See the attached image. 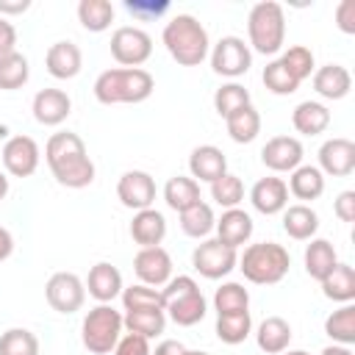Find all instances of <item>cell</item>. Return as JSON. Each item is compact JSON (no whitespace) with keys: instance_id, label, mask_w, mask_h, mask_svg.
I'll return each mask as SVG.
<instances>
[{"instance_id":"37","label":"cell","mask_w":355,"mask_h":355,"mask_svg":"<svg viewBox=\"0 0 355 355\" xmlns=\"http://www.w3.org/2000/svg\"><path fill=\"white\" fill-rule=\"evenodd\" d=\"M214 225H216L214 208L208 202H202V200L180 214V230L189 239H208V233L214 230Z\"/></svg>"},{"instance_id":"52","label":"cell","mask_w":355,"mask_h":355,"mask_svg":"<svg viewBox=\"0 0 355 355\" xmlns=\"http://www.w3.org/2000/svg\"><path fill=\"white\" fill-rule=\"evenodd\" d=\"M11 252H14V236H11V230H8V227H3V225H0V263H3V261H8V258H11Z\"/></svg>"},{"instance_id":"25","label":"cell","mask_w":355,"mask_h":355,"mask_svg":"<svg viewBox=\"0 0 355 355\" xmlns=\"http://www.w3.org/2000/svg\"><path fill=\"white\" fill-rule=\"evenodd\" d=\"M291 125L302 136H319L330 128V108L319 100H302L291 111Z\"/></svg>"},{"instance_id":"15","label":"cell","mask_w":355,"mask_h":355,"mask_svg":"<svg viewBox=\"0 0 355 355\" xmlns=\"http://www.w3.org/2000/svg\"><path fill=\"white\" fill-rule=\"evenodd\" d=\"M302 141L297 136H272L263 147H261V161L266 169L272 172H294L302 164Z\"/></svg>"},{"instance_id":"20","label":"cell","mask_w":355,"mask_h":355,"mask_svg":"<svg viewBox=\"0 0 355 355\" xmlns=\"http://www.w3.org/2000/svg\"><path fill=\"white\" fill-rule=\"evenodd\" d=\"M83 286H86L89 297H94L97 302H114L122 294V288H125L122 272L114 263H108V261H97L89 269V277H86Z\"/></svg>"},{"instance_id":"31","label":"cell","mask_w":355,"mask_h":355,"mask_svg":"<svg viewBox=\"0 0 355 355\" xmlns=\"http://www.w3.org/2000/svg\"><path fill=\"white\" fill-rule=\"evenodd\" d=\"M122 327L133 336H141V338H155L164 333L166 327V313L161 308H144V311H125L122 316Z\"/></svg>"},{"instance_id":"14","label":"cell","mask_w":355,"mask_h":355,"mask_svg":"<svg viewBox=\"0 0 355 355\" xmlns=\"http://www.w3.org/2000/svg\"><path fill=\"white\" fill-rule=\"evenodd\" d=\"M133 272L139 283L161 288L172 280V255L164 247H141L133 258Z\"/></svg>"},{"instance_id":"3","label":"cell","mask_w":355,"mask_h":355,"mask_svg":"<svg viewBox=\"0 0 355 355\" xmlns=\"http://www.w3.org/2000/svg\"><path fill=\"white\" fill-rule=\"evenodd\" d=\"M164 47L180 67H200L211 53V39L205 25L191 14H175L164 25Z\"/></svg>"},{"instance_id":"33","label":"cell","mask_w":355,"mask_h":355,"mask_svg":"<svg viewBox=\"0 0 355 355\" xmlns=\"http://www.w3.org/2000/svg\"><path fill=\"white\" fill-rule=\"evenodd\" d=\"M322 294L333 302H352L355 300V269L349 263H336V269L322 280Z\"/></svg>"},{"instance_id":"27","label":"cell","mask_w":355,"mask_h":355,"mask_svg":"<svg viewBox=\"0 0 355 355\" xmlns=\"http://www.w3.org/2000/svg\"><path fill=\"white\" fill-rule=\"evenodd\" d=\"M291 324L283 316H266L255 330V344L266 355H280L291 344Z\"/></svg>"},{"instance_id":"54","label":"cell","mask_w":355,"mask_h":355,"mask_svg":"<svg viewBox=\"0 0 355 355\" xmlns=\"http://www.w3.org/2000/svg\"><path fill=\"white\" fill-rule=\"evenodd\" d=\"M319 355H352V349H349V347H341V344H330V347H324Z\"/></svg>"},{"instance_id":"2","label":"cell","mask_w":355,"mask_h":355,"mask_svg":"<svg viewBox=\"0 0 355 355\" xmlns=\"http://www.w3.org/2000/svg\"><path fill=\"white\" fill-rule=\"evenodd\" d=\"M155 89V78L141 67H114L97 75L94 97L103 105H133L144 103Z\"/></svg>"},{"instance_id":"26","label":"cell","mask_w":355,"mask_h":355,"mask_svg":"<svg viewBox=\"0 0 355 355\" xmlns=\"http://www.w3.org/2000/svg\"><path fill=\"white\" fill-rule=\"evenodd\" d=\"M283 230L294 241H311V239H316V230H319V214L311 205H305V202L286 205V211H283Z\"/></svg>"},{"instance_id":"32","label":"cell","mask_w":355,"mask_h":355,"mask_svg":"<svg viewBox=\"0 0 355 355\" xmlns=\"http://www.w3.org/2000/svg\"><path fill=\"white\" fill-rule=\"evenodd\" d=\"M225 128H227V136L236 141V144H250L258 139L261 133V114L255 111V105H244L239 111H233L230 116H225Z\"/></svg>"},{"instance_id":"29","label":"cell","mask_w":355,"mask_h":355,"mask_svg":"<svg viewBox=\"0 0 355 355\" xmlns=\"http://www.w3.org/2000/svg\"><path fill=\"white\" fill-rule=\"evenodd\" d=\"M288 194H294L297 200H319L324 194V175L319 172V166L313 164H300L291 178H288Z\"/></svg>"},{"instance_id":"18","label":"cell","mask_w":355,"mask_h":355,"mask_svg":"<svg viewBox=\"0 0 355 355\" xmlns=\"http://www.w3.org/2000/svg\"><path fill=\"white\" fill-rule=\"evenodd\" d=\"M250 202L263 216L283 214L286 205H288V186H286V180L275 178V175H266V178L255 180L252 189H250Z\"/></svg>"},{"instance_id":"34","label":"cell","mask_w":355,"mask_h":355,"mask_svg":"<svg viewBox=\"0 0 355 355\" xmlns=\"http://www.w3.org/2000/svg\"><path fill=\"white\" fill-rule=\"evenodd\" d=\"M324 333L333 338V344L352 347L355 344V305L344 302L338 311H333L324 319Z\"/></svg>"},{"instance_id":"47","label":"cell","mask_w":355,"mask_h":355,"mask_svg":"<svg viewBox=\"0 0 355 355\" xmlns=\"http://www.w3.org/2000/svg\"><path fill=\"white\" fill-rule=\"evenodd\" d=\"M125 11L133 14L136 19H153L169 11V3H141V0H125Z\"/></svg>"},{"instance_id":"21","label":"cell","mask_w":355,"mask_h":355,"mask_svg":"<svg viewBox=\"0 0 355 355\" xmlns=\"http://www.w3.org/2000/svg\"><path fill=\"white\" fill-rule=\"evenodd\" d=\"M44 67L55 80H72L83 67V53L75 42H55L47 47Z\"/></svg>"},{"instance_id":"38","label":"cell","mask_w":355,"mask_h":355,"mask_svg":"<svg viewBox=\"0 0 355 355\" xmlns=\"http://www.w3.org/2000/svg\"><path fill=\"white\" fill-rule=\"evenodd\" d=\"M214 311H216V316L250 311V291H247L241 283H233V280L222 283V286L214 291Z\"/></svg>"},{"instance_id":"53","label":"cell","mask_w":355,"mask_h":355,"mask_svg":"<svg viewBox=\"0 0 355 355\" xmlns=\"http://www.w3.org/2000/svg\"><path fill=\"white\" fill-rule=\"evenodd\" d=\"M28 8H31V0H17V3L0 0V17H3V14H25Z\"/></svg>"},{"instance_id":"57","label":"cell","mask_w":355,"mask_h":355,"mask_svg":"<svg viewBox=\"0 0 355 355\" xmlns=\"http://www.w3.org/2000/svg\"><path fill=\"white\" fill-rule=\"evenodd\" d=\"M186 355H208V352H202V349H186Z\"/></svg>"},{"instance_id":"48","label":"cell","mask_w":355,"mask_h":355,"mask_svg":"<svg viewBox=\"0 0 355 355\" xmlns=\"http://www.w3.org/2000/svg\"><path fill=\"white\" fill-rule=\"evenodd\" d=\"M336 28L347 36L355 33V0H341L336 6Z\"/></svg>"},{"instance_id":"45","label":"cell","mask_w":355,"mask_h":355,"mask_svg":"<svg viewBox=\"0 0 355 355\" xmlns=\"http://www.w3.org/2000/svg\"><path fill=\"white\" fill-rule=\"evenodd\" d=\"M261 80H263V86L272 92V94H277V97H286V94H294L297 89H300V83L291 78V72L277 61V58H272L266 67H263V75H261Z\"/></svg>"},{"instance_id":"23","label":"cell","mask_w":355,"mask_h":355,"mask_svg":"<svg viewBox=\"0 0 355 355\" xmlns=\"http://www.w3.org/2000/svg\"><path fill=\"white\" fill-rule=\"evenodd\" d=\"M130 239L139 247H161L166 239V216L158 208L136 211L130 219Z\"/></svg>"},{"instance_id":"42","label":"cell","mask_w":355,"mask_h":355,"mask_svg":"<svg viewBox=\"0 0 355 355\" xmlns=\"http://www.w3.org/2000/svg\"><path fill=\"white\" fill-rule=\"evenodd\" d=\"M211 200L216 205H222L225 211L227 208H239L241 200H244V183H241V178H236L233 172H225L219 180L211 183Z\"/></svg>"},{"instance_id":"41","label":"cell","mask_w":355,"mask_h":355,"mask_svg":"<svg viewBox=\"0 0 355 355\" xmlns=\"http://www.w3.org/2000/svg\"><path fill=\"white\" fill-rule=\"evenodd\" d=\"M277 61H280V64H283V67L291 72V78H294L297 83H302L305 78H311V75H313V69H316L313 50H308L305 44H294V47L283 50Z\"/></svg>"},{"instance_id":"5","label":"cell","mask_w":355,"mask_h":355,"mask_svg":"<svg viewBox=\"0 0 355 355\" xmlns=\"http://www.w3.org/2000/svg\"><path fill=\"white\" fill-rule=\"evenodd\" d=\"M247 36L250 50L261 55H277L286 42V11L275 0H261L250 8L247 17Z\"/></svg>"},{"instance_id":"55","label":"cell","mask_w":355,"mask_h":355,"mask_svg":"<svg viewBox=\"0 0 355 355\" xmlns=\"http://www.w3.org/2000/svg\"><path fill=\"white\" fill-rule=\"evenodd\" d=\"M6 194H8V175L0 169V202L6 200Z\"/></svg>"},{"instance_id":"35","label":"cell","mask_w":355,"mask_h":355,"mask_svg":"<svg viewBox=\"0 0 355 355\" xmlns=\"http://www.w3.org/2000/svg\"><path fill=\"white\" fill-rule=\"evenodd\" d=\"M214 333L222 344H241L247 341V336L252 333V316L250 311H241V313H225V316H216V324H214Z\"/></svg>"},{"instance_id":"36","label":"cell","mask_w":355,"mask_h":355,"mask_svg":"<svg viewBox=\"0 0 355 355\" xmlns=\"http://www.w3.org/2000/svg\"><path fill=\"white\" fill-rule=\"evenodd\" d=\"M78 22L92 33H103L114 22V6L108 0H80L78 3Z\"/></svg>"},{"instance_id":"12","label":"cell","mask_w":355,"mask_h":355,"mask_svg":"<svg viewBox=\"0 0 355 355\" xmlns=\"http://www.w3.org/2000/svg\"><path fill=\"white\" fill-rule=\"evenodd\" d=\"M3 169L11 175V178H31L36 169H39V161H42V150L36 144V139L31 136H11L6 144H3Z\"/></svg>"},{"instance_id":"51","label":"cell","mask_w":355,"mask_h":355,"mask_svg":"<svg viewBox=\"0 0 355 355\" xmlns=\"http://www.w3.org/2000/svg\"><path fill=\"white\" fill-rule=\"evenodd\" d=\"M150 355H186V347L180 341H175V338H164Z\"/></svg>"},{"instance_id":"56","label":"cell","mask_w":355,"mask_h":355,"mask_svg":"<svg viewBox=\"0 0 355 355\" xmlns=\"http://www.w3.org/2000/svg\"><path fill=\"white\" fill-rule=\"evenodd\" d=\"M280 355H311V352H305V349H286V352H280Z\"/></svg>"},{"instance_id":"50","label":"cell","mask_w":355,"mask_h":355,"mask_svg":"<svg viewBox=\"0 0 355 355\" xmlns=\"http://www.w3.org/2000/svg\"><path fill=\"white\" fill-rule=\"evenodd\" d=\"M14 50H17V28L6 17H0V55L14 53Z\"/></svg>"},{"instance_id":"17","label":"cell","mask_w":355,"mask_h":355,"mask_svg":"<svg viewBox=\"0 0 355 355\" xmlns=\"http://www.w3.org/2000/svg\"><path fill=\"white\" fill-rule=\"evenodd\" d=\"M31 111H33V119L39 125L55 128V125L67 122V116L72 114V100L64 89H39L33 94Z\"/></svg>"},{"instance_id":"46","label":"cell","mask_w":355,"mask_h":355,"mask_svg":"<svg viewBox=\"0 0 355 355\" xmlns=\"http://www.w3.org/2000/svg\"><path fill=\"white\" fill-rule=\"evenodd\" d=\"M150 341L141 338V336H133V333H122V338L116 341L114 352L111 355H150Z\"/></svg>"},{"instance_id":"39","label":"cell","mask_w":355,"mask_h":355,"mask_svg":"<svg viewBox=\"0 0 355 355\" xmlns=\"http://www.w3.org/2000/svg\"><path fill=\"white\" fill-rule=\"evenodd\" d=\"M28 78H31V67H28V58L19 50L0 55V89L3 92L22 89L28 83Z\"/></svg>"},{"instance_id":"11","label":"cell","mask_w":355,"mask_h":355,"mask_svg":"<svg viewBox=\"0 0 355 355\" xmlns=\"http://www.w3.org/2000/svg\"><path fill=\"white\" fill-rule=\"evenodd\" d=\"M44 300L58 313H75L86 302V286L75 272H55L44 286Z\"/></svg>"},{"instance_id":"1","label":"cell","mask_w":355,"mask_h":355,"mask_svg":"<svg viewBox=\"0 0 355 355\" xmlns=\"http://www.w3.org/2000/svg\"><path fill=\"white\" fill-rule=\"evenodd\" d=\"M44 161L53 172V178L67 189H86L94 183V161L89 158V150L83 139L72 130L53 133L44 144Z\"/></svg>"},{"instance_id":"9","label":"cell","mask_w":355,"mask_h":355,"mask_svg":"<svg viewBox=\"0 0 355 355\" xmlns=\"http://www.w3.org/2000/svg\"><path fill=\"white\" fill-rule=\"evenodd\" d=\"M211 69L222 78H241L250 72L252 67V50L241 36H222L214 47H211Z\"/></svg>"},{"instance_id":"16","label":"cell","mask_w":355,"mask_h":355,"mask_svg":"<svg viewBox=\"0 0 355 355\" xmlns=\"http://www.w3.org/2000/svg\"><path fill=\"white\" fill-rule=\"evenodd\" d=\"M319 172L330 178H347L355 172V141L333 136L319 147Z\"/></svg>"},{"instance_id":"4","label":"cell","mask_w":355,"mask_h":355,"mask_svg":"<svg viewBox=\"0 0 355 355\" xmlns=\"http://www.w3.org/2000/svg\"><path fill=\"white\" fill-rule=\"evenodd\" d=\"M241 275L255 283V286H275L288 275L291 266V255L283 244L277 241H258V244H247L244 252L239 255Z\"/></svg>"},{"instance_id":"19","label":"cell","mask_w":355,"mask_h":355,"mask_svg":"<svg viewBox=\"0 0 355 355\" xmlns=\"http://www.w3.org/2000/svg\"><path fill=\"white\" fill-rule=\"evenodd\" d=\"M214 230H216V239H219L222 244L239 250V247H244V244L252 239L255 225H252V216H250L244 208H227V211H222V216L216 219Z\"/></svg>"},{"instance_id":"30","label":"cell","mask_w":355,"mask_h":355,"mask_svg":"<svg viewBox=\"0 0 355 355\" xmlns=\"http://www.w3.org/2000/svg\"><path fill=\"white\" fill-rule=\"evenodd\" d=\"M164 200H166V205H169L172 211L183 214L186 208H191V205H197V202L202 200L200 183H197L194 178H189V175H175V178H169L166 186H164Z\"/></svg>"},{"instance_id":"22","label":"cell","mask_w":355,"mask_h":355,"mask_svg":"<svg viewBox=\"0 0 355 355\" xmlns=\"http://www.w3.org/2000/svg\"><path fill=\"white\" fill-rule=\"evenodd\" d=\"M189 172L197 183H214L227 172V158L214 144H200L189 155Z\"/></svg>"},{"instance_id":"6","label":"cell","mask_w":355,"mask_h":355,"mask_svg":"<svg viewBox=\"0 0 355 355\" xmlns=\"http://www.w3.org/2000/svg\"><path fill=\"white\" fill-rule=\"evenodd\" d=\"M161 297H164V313H166V319H172L178 327H194L208 313V302H205L197 280L189 277V275L172 277L161 288Z\"/></svg>"},{"instance_id":"43","label":"cell","mask_w":355,"mask_h":355,"mask_svg":"<svg viewBox=\"0 0 355 355\" xmlns=\"http://www.w3.org/2000/svg\"><path fill=\"white\" fill-rule=\"evenodd\" d=\"M122 305L125 311H144V308H161L164 311V297L161 288L144 286V283H133L128 288H122Z\"/></svg>"},{"instance_id":"13","label":"cell","mask_w":355,"mask_h":355,"mask_svg":"<svg viewBox=\"0 0 355 355\" xmlns=\"http://www.w3.org/2000/svg\"><path fill=\"white\" fill-rule=\"evenodd\" d=\"M116 197L133 214L144 211V208H153V202H155V178L144 169H128L116 180Z\"/></svg>"},{"instance_id":"49","label":"cell","mask_w":355,"mask_h":355,"mask_svg":"<svg viewBox=\"0 0 355 355\" xmlns=\"http://www.w3.org/2000/svg\"><path fill=\"white\" fill-rule=\"evenodd\" d=\"M333 211H336V216H338L341 222H352V219H355V191H352V189L341 191V194L336 197V202H333Z\"/></svg>"},{"instance_id":"8","label":"cell","mask_w":355,"mask_h":355,"mask_svg":"<svg viewBox=\"0 0 355 355\" xmlns=\"http://www.w3.org/2000/svg\"><path fill=\"white\" fill-rule=\"evenodd\" d=\"M239 263V252L227 244H222L216 236L202 239L194 252H191V266L205 277V280H222L227 277Z\"/></svg>"},{"instance_id":"44","label":"cell","mask_w":355,"mask_h":355,"mask_svg":"<svg viewBox=\"0 0 355 355\" xmlns=\"http://www.w3.org/2000/svg\"><path fill=\"white\" fill-rule=\"evenodd\" d=\"M0 355H39V338L25 327H8L0 336Z\"/></svg>"},{"instance_id":"24","label":"cell","mask_w":355,"mask_h":355,"mask_svg":"<svg viewBox=\"0 0 355 355\" xmlns=\"http://www.w3.org/2000/svg\"><path fill=\"white\" fill-rule=\"evenodd\" d=\"M352 89V75L341 64H324L313 69V92L322 100H344Z\"/></svg>"},{"instance_id":"28","label":"cell","mask_w":355,"mask_h":355,"mask_svg":"<svg viewBox=\"0 0 355 355\" xmlns=\"http://www.w3.org/2000/svg\"><path fill=\"white\" fill-rule=\"evenodd\" d=\"M302 261H305V272H308L313 280L322 283V280L336 269L338 252H336V247H333L327 239H311V244L305 247Z\"/></svg>"},{"instance_id":"40","label":"cell","mask_w":355,"mask_h":355,"mask_svg":"<svg viewBox=\"0 0 355 355\" xmlns=\"http://www.w3.org/2000/svg\"><path fill=\"white\" fill-rule=\"evenodd\" d=\"M250 103H252L250 89H244V86L236 83V80H227V83H222V86L214 92V111H216L222 119L230 116L233 111L250 105Z\"/></svg>"},{"instance_id":"10","label":"cell","mask_w":355,"mask_h":355,"mask_svg":"<svg viewBox=\"0 0 355 355\" xmlns=\"http://www.w3.org/2000/svg\"><path fill=\"white\" fill-rule=\"evenodd\" d=\"M111 55L122 67H141L153 55V36L136 25H122L111 33Z\"/></svg>"},{"instance_id":"7","label":"cell","mask_w":355,"mask_h":355,"mask_svg":"<svg viewBox=\"0 0 355 355\" xmlns=\"http://www.w3.org/2000/svg\"><path fill=\"white\" fill-rule=\"evenodd\" d=\"M122 313L111 302H97L80 322V341L89 352L108 355L122 338Z\"/></svg>"}]
</instances>
